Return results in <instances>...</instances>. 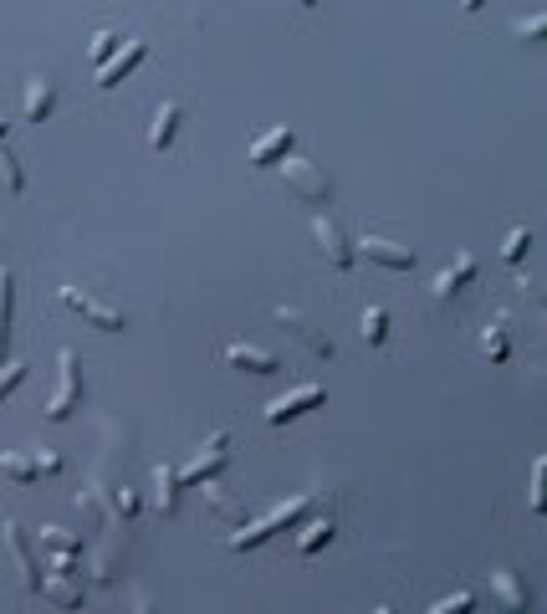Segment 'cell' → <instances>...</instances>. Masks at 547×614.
I'll return each mask as SVG.
<instances>
[{
	"instance_id": "obj_4",
	"label": "cell",
	"mask_w": 547,
	"mask_h": 614,
	"mask_svg": "<svg viewBox=\"0 0 547 614\" xmlns=\"http://www.w3.org/2000/svg\"><path fill=\"white\" fill-rule=\"evenodd\" d=\"M67 461L57 456V451H47V446H36V456H21V451H6L0 456V476L6 481H16V487H31L36 476H57Z\"/></svg>"
},
{
	"instance_id": "obj_31",
	"label": "cell",
	"mask_w": 547,
	"mask_h": 614,
	"mask_svg": "<svg viewBox=\"0 0 547 614\" xmlns=\"http://www.w3.org/2000/svg\"><path fill=\"white\" fill-rule=\"evenodd\" d=\"M21 379H26V364H0V400H6Z\"/></svg>"
},
{
	"instance_id": "obj_33",
	"label": "cell",
	"mask_w": 547,
	"mask_h": 614,
	"mask_svg": "<svg viewBox=\"0 0 547 614\" xmlns=\"http://www.w3.org/2000/svg\"><path fill=\"white\" fill-rule=\"evenodd\" d=\"M542 476H547V461H532V512H542Z\"/></svg>"
},
{
	"instance_id": "obj_15",
	"label": "cell",
	"mask_w": 547,
	"mask_h": 614,
	"mask_svg": "<svg viewBox=\"0 0 547 614\" xmlns=\"http://www.w3.org/2000/svg\"><path fill=\"white\" fill-rule=\"evenodd\" d=\"M292 144H297L292 128H271V134H261V139L251 144V164H256V169H271L277 159H287V154H292Z\"/></svg>"
},
{
	"instance_id": "obj_19",
	"label": "cell",
	"mask_w": 547,
	"mask_h": 614,
	"mask_svg": "<svg viewBox=\"0 0 547 614\" xmlns=\"http://www.w3.org/2000/svg\"><path fill=\"white\" fill-rule=\"evenodd\" d=\"M11 313H16V282H11L6 267H0V364L11 354Z\"/></svg>"
},
{
	"instance_id": "obj_12",
	"label": "cell",
	"mask_w": 547,
	"mask_h": 614,
	"mask_svg": "<svg viewBox=\"0 0 547 614\" xmlns=\"http://www.w3.org/2000/svg\"><path fill=\"white\" fill-rule=\"evenodd\" d=\"M149 57V47H144V41H123V47H118V57H108L103 67H98V87H103V93H113V87L133 72V67H139Z\"/></svg>"
},
{
	"instance_id": "obj_9",
	"label": "cell",
	"mask_w": 547,
	"mask_h": 614,
	"mask_svg": "<svg viewBox=\"0 0 547 614\" xmlns=\"http://www.w3.org/2000/svg\"><path fill=\"white\" fill-rule=\"evenodd\" d=\"M312 236H317V251H323L338 272L353 267V241L343 236V226L333 221V215H317V221H312Z\"/></svg>"
},
{
	"instance_id": "obj_20",
	"label": "cell",
	"mask_w": 547,
	"mask_h": 614,
	"mask_svg": "<svg viewBox=\"0 0 547 614\" xmlns=\"http://www.w3.org/2000/svg\"><path fill=\"white\" fill-rule=\"evenodd\" d=\"M41 594H47L52 604H62V609H77L82 604V589L72 584V579H62V574H41V584H36Z\"/></svg>"
},
{
	"instance_id": "obj_16",
	"label": "cell",
	"mask_w": 547,
	"mask_h": 614,
	"mask_svg": "<svg viewBox=\"0 0 547 614\" xmlns=\"http://www.w3.org/2000/svg\"><path fill=\"white\" fill-rule=\"evenodd\" d=\"M21 103H26V123H47L52 108H57V82L52 77H31Z\"/></svg>"
},
{
	"instance_id": "obj_17",
	"label": "cell",
	"mask_w": 547,
	"mask_h": 614,
	"mask_svg": "<svg viewBox=\"0 0 547 614\" xmlns=\"http://www.w3.org/2000/svg\"><path fill=\"white\" fill-rule=\"evenodd\" d=\"M154 512L159 517H179V471L174 466H154Z\"/></svg>"
},
{
	"instance_id": "obj_14",
	"label": "cell",
	"mask_w": 547,
	"mask_h": 614,
	"mask_svg": "<svg viewBox=\"0 0 547 614\" xmlns=\"http://www.w3.org/2000/svg\"><path fill=\"white\" fill-rule=\"evenodd\" d=\"M6 548H11V563H16V574H21V589L36 594L41 574H36V563H31V548H26V528L16 517H6Z\"/></svg>"
},
{
	"instance_id": "obj_1",
	"label": "cell",
	"mask_w": 547,
	"mask_h": 614,
	"mask_svg": "<svg viewBox=\"0 0 547 614\" xmlns=\"http://www.w3.org/2000/svg\"><path fill=\"white\" fill-rule=\"evenodd\" d=\"M271 169L282 174V185H287L297 200H307V205H328V195H333V180H328V169H323V164H312V159H297V154H287V159H277Z\"/></svg>"
},
{
	"instance_id": "obj_3",
	"label": "cell",
	"mask_w": 547,
	"mask_h": 614,
	"mask_svg": "<svg viewBox=\"0 0 547 614\" xmlns=\"http://www.w3.org/2000/svg\"><path fill=\"white\" fill-rule=\"evenodd\" d=\"M57 369H62V389L52 394V405H47V420H52V425L72 420V410H77V400H82V354H77V348H62V354H57Z\"/></svg>"
},
{
	"instance_id": "obj_27",
	"label": "cell",
	"mask_w": 547,
	"mask_h": 614,
	"mask_svg": "<svg viewBox=\"0 0 547 614\" xmlns=\"http://www.w3.org/2000/svg\"><path fill=\"white\" fill-rule=\"evenodd\" d=\"M527 246H532V231H527V226H512V231H507V246H501V256H507V261H522Z\"/></svg>"
},
{
	"instance_id": "obj_6",
	"label": "cell",
	"mask_w": 547,
	"mask_h": 614,
	"mask_svg": "<svg viewBox=\"0 0 547 614\" xmlns=\"http://www.w3.org/2000/svg\"><path fill=\"white\" fill-rule=\"evenodd\" d=\"M323 405H328V389H323V384H302V389L282 394V400H271V405L261 410V420H266V425H287V420H297V415H307V410H323Z\"/></svg>"
},
{
	"instance_id": "obj_36",
	"label": "cell",
	"mask_w": 547,
	"mask_h": 614,
	"mask_svg": "<svg viewBox=\"0 0 547 614\" xmlns=\"http://www.w3.org/2000/svg\"><path fill=\"white\" fill-rule=\"evenodd\" d=\"M6 128H11V123H6V118H0V139H6Z\"/></svg>"
},
{
	"instance_id": "obj_24",
	"label": "cell",
	"mask_w": 547,
	"mask_h": 614,
	"mask_svg": "<svg viewBox=\"0 0 547 614\" xmlns=\"http://www.w3.org/2000/svg\"><path fill=\"white\" fill-rule=\"evenodd\" d=\"M481 354H486L491 364H507V328H501V323H491V328H486V338H481Z\"/></svg>"
},
{
	"instance_id": "obj_18",
	"label": "cell",
	"mask_w": 547,
	"mask_h": 614,
	"mask_svg": "<svg viewBox=\"0 0 547 614\" xmlns=\"http://www.w3.org/2000/svg\"><path fill=\"white\" fill-rule=\"evenodd\" d=\"M179 118H185V103H164L149 123V149H169L174 134H179Z\"/></svg>"
},
{
	"instance_id": "obj_34",
	"label": "cell",
	"mask_w": 547,
	"mask_h": 614,
	"mask_svg": "<svg viewBox=\"0 0 547 614\" xmlns=\"http://www.w3.org/2000/svg\"><path fill=\"white\" fill-rule=\"evenodd\" d=\"M297 6H302V11H317V6H323V0H297Z\"/></svg>"
},
{
	"instance_id": "obj_30",
	"label": "cell",
	"mask_w": 547,
	"mask_h": 614,
	"mask_svg": "<svg viewBox=\"0 0 547 614\" xmlns=\"http://www.w3.org/2000/svg\"><path fill=\"white\" fill-rule=\"evenodd\" d=\"M466 609H476V594H450V599H435V614H466Z\"/></svg>"
},
{
	"instance_id": "obj_22",
	"label": "cell",
	"mask_w": 547,
	"mask_h": 614,
	"mask_svg": "<svg viewBox=\"0 0 547 614\" xmlns=\"http://www.w3.org/2000/svg\"><path fill=\"white\" fill-rule=\"evenodd\" d=\"M328 543H333V517H317L312 528H302V538H297L302 553H317V548H328Z\"/></svg>"
},
{
	"instance_id": "obj_28",
	"label": "cell",
	"mask_w": 547,
	"mask_h": 614,
	"mask_svg": "<svg viewBox=\"0 0 547 614\" xmlns=\"http://www.w3.org/2000/svg\"><path fill=\"white\" fill-rule=\"evenodd\" d=\"M118 47H123V41H118L113 31H98V36H93V47H87V57H93V62L103 67V62H108V57H113Z\"/></svg>"
},
{
	"instance_id": "obj_2",
	"label": "cell",
	"mask_w": 547,
	"mask_h": 614,
	"mask_svg": "<svg viewBox=\"0 0 547 614\" xmlns=\"http://www.w3.org/2000/svg\"><path fill=\"white\" fill-rule=\"evenodd\" d=\"M307 512V497L297 492V497H287L282 507H271L266 517H256V522H246V528L241 533H231V538H225V548H231V553H246V548H256V543H266L271 533H282V528H292V522Z\"/></svg>"
},
{
	"instance_id": "obj_25",
	"label": "cell",
	"mask_w": 547,
	"mask_h": 614,
	"mask_svg": "<svg viewBox=\"0 0 547 614\" xmlns=\"http://www.w3.org/2000/svg\"><path fill=\"white\" fill-rule=\"evenodd\" d=\"M363 338H369L374 348L389 338V313H384V307H369V313H363Z\"/></svg>"
},
{
	"instance_id": "obj_5",
	"label": "cell",
	"mask_w": 547,
	"mask_h": 614,
	"mask_svg": "<svg viewBox=\"0 0 547 614\" xmlns=\"http://www.w3.org/2000/svg\"><path fill=\"white\" fill-rule=\"evenodd\" d=\"M225 466H231V435L225 430H215L210 441L200 446V456L179 471V487H200V481H210V476H220Z\"/></svg>"
},
{
	"instance_id": "obj_13",
	"label": "cell",
	"mask_w": 547,
	"mask_h": 614,
	"mask_svg": "<svg viewBox=\"0 0 547 614\" xmlns=\"http://www.w3.org/2000/svg\"><path fill=\"white\" fill-rule=\"evenodd\" d=\"M231 369H241V374H277L282 364H277V354H266V348H256V343H225V354H220Z\"/></svg>"
},
{
	"instance_id": "obj_10",
	"label": "cell",
	"mask_w": 547,
	"mask_h": 614,
	"mask_svg": "<svg viewBox=\"0 0 547 614\" xmlns=\"http://www.w3.org/2000/svg\"><path fill=\"white\" fill-rule=\"evenodd\" d=\"M353 246H358V256H369L374 267H389V272H409V267H415V251L399 246V241H384V236H358Z\"/></svg>"
},
{
	"instance_id": "obj_23",
	"label": "cell",
	"mask_w": 547,
	"mask_h": 614,
	"mask_svg": "<svg viewBox=\"0 0 547 614\" xmlns=\"http://www.w3.org/2000/svg\"><path fill=\"white\" fill-rule=\"evenodd\" d=\"M0 185H6L11 195H21V190H26V174H21V164H16V154L6 149V139H0Z\"/></svg>"
},
{
	"instance_id": "obj_32",
	"label": "cell",
	"mask_w": 547,
	"mask_h": 614,
	"mask_svg": "<svg viewBox=\"0 0 547 614\" xmlns=\"http://www.w3.org/2000/svg\"><path fill=\"white\" fill-rule=\"evenodd\" d=\"M113 502H118V512H123V517H139V492L118 487V492H113Z\"/></svg>"
},
{
	"instance_id": "obj_26",
	"label": "cell",
	"mask_w": 547,
	"mask_h": 614,
	"mask_svg": "<svg viewBox=\"0 0 547 614\" xmlns=\"http://www.w3.org/2000/svg\"><path fill=\"white\" fill-rule=\"evenodd\" d=\"M41 543L57 548V553H77V548H82V538H77V533H67V528H41Z\"/></svg>"
},
{
	"instance_id": "obj_7",
	"label": "cell",
	"mask_w": 547,
	"mask_h": 614,
	"mask_svg": "<svg viewBox=\"0 0 547 614\" xmlns=\"http://www.w3.org/2000/svg\"><path fill=\"white\" fill-rule=\"evenodd\" d=\"M57 302L72 307L77 318H87V323L103 328V333H118V328H123V313H118V307H108V302H98V297H87L82 287H57Z\"/></svg>"
},
{
	"instance_id": "obj_8",
	"label": "cell",
	"mask_w": 547,
	"mask_h": 614,
	"mask_svg": "<svg viewBox=\"0 0 547 614\" xmlns=\"http://www.w3.org/2000/svg\"><path fill=\"white\" fill-rule=\"evenodd\" d=\"M271 318H277L302 348H307V354H317V359H333V338L323 333V328H317L307 313H297V307H277V313H271Z\"/></svg>"
},
{
	"instance_id": "obj_11",
	"label": "cell",
	"mask_w": 547,
	"mask_h": 614,
	"mask_svg": "<svg viewBox=\"0 0 547 614\" xmlns=\"http://www.w3.org/2000/svg\"><path fill=\"white\" fill-rule=\"evenodd\" d=\"M471 282H476V256H471V251H461V256H455L450 267H445V272L430 282V297H435V302H450L455 292L471 287Z\"/></svg>"
},
{
	"instance_id": "obj_21",
	"label": "cell",
	"mask_w": 547,
	"mask_h": 614,
	"mask_svg": "<svg viewBox=\"0 0 547 614\" xmlns=\"http://www.w3.org/2000/svg\"><path fill=\"white\" fill-rule=\"evenodd\" d=\"M491 589H496V599L507 604L512 614H522V604H527V589H522L512 574H507V568H496V574H491Z\"/></svg>"
},
{
	"instance_id": "obj_29",
	"label": "cell",
	"mask_w": 547,
	"mask_h": 614,
	"mask_svg": "<svg viewBox=\"0 0 547 614\" xmlns=\"http://www.w3.org/2000/svg\"><path fill=\"white\" fill-rule=\"evenodd\" d=\"M512 36H517V41H542V36H547V16H527V21H512Z\"/></svg>"
},
{
	"instance_id": "obj_35",
	"label": "cell",
	"mask_w": 547,
	"mask_h": 614,
	"mask_svg": "<svg viewBox=\"0 0 547 614\" xmlns=\"http://www.w3.org/2000/svg\"><path fill=\"white\" fill-rule=\"evenodd\" d=\"M461 6H466V11H481V0H461Z\"/></svg>"
}]
</instances>
